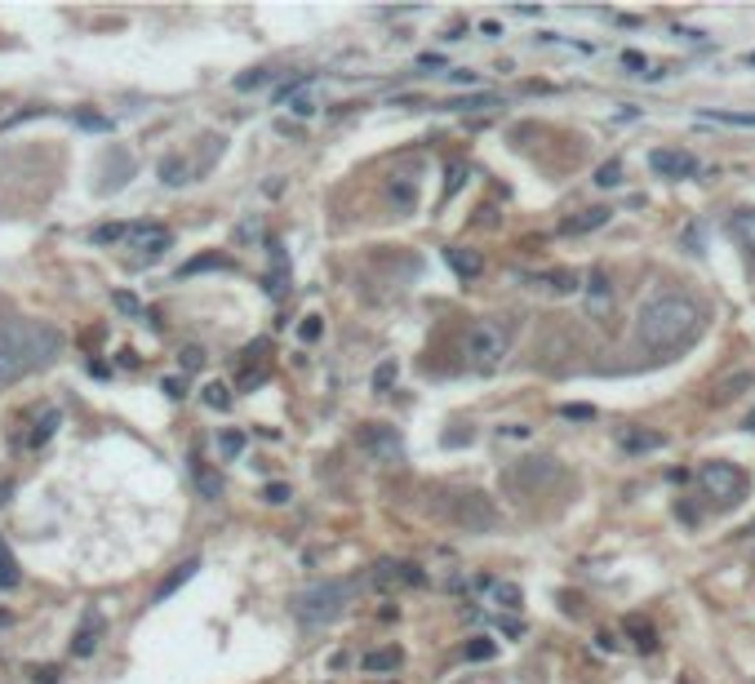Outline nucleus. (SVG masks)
<instances>
[{
  "label": "nucleus",
  "mask_w": 755,
  "mask_h": 684,
  "mask_svg": "<svg viewBox=\"0 0 755 684\" xmlns=\"http://www.w3.org/2000/svg\"><path fill=\"white\" fill-rule=\"evenodd\" d=\"M702 329V307L688 294H653L636 316V338L645 351H671L698 338Z\"/></svg>",
  "instance_id": "f257e3e1"
},
{
  "label": "nucleus",
  "mask_w": 755,
  "mask_h": 684,
  "mask_svg": "<svg viewBox=\"0 0 755 684\" xmlns=\"http://www.w3.org/2000/svg\"><path fill=\"white\" fill-rule=\"evenodd\" d=\"M63 351V334L40 320H0V387L45 369Z\"/></svg>",
  "instance_id": "f03ea898"
},
{
  "label": "nucleus",
  "mask_w": 755,
  "mask_h": 684,
  "mask_svg": "<svg viewBox=\"0 0 755 684\" xmlns=\"http://www.w3.org/2000/svg\"><path fill=\"white\" fill-rule=\"evenodd\" d=\"M351 600H356V582L329 578V582H311V586H303V591L289 600V609H294V617H298L303 627H325V622L343 617Z\"/></svg>",
  "instance_id": "7ed1b4c3"
},
{
  "label": "nucleus",
  "mask_w": 755,
  "mask_h": 684,
  "mask_svg": "<svg viewBox=\"0 0 755 684\" xmlns=\"http://www.w3.org/2000/svg\"><path fill=\"white\" fill-rule=\"evenodd\" d=\"M507 347H512V338H507V329H502L498 320H476V325L467 329V342H462L467 360H471L481 374H489L493 365H502Z\"/></svg>",
  "instance_id": "20e7f679"
},
{
  "label": "nucleus",
  "mask_w": 755,
  "mask_h": 684,
  "mask_svg": "<svg viewBox=\"0 0 755 684\" xmlns=\"http://www.w3.org/2000/svg\"><path fill=\"white\" fill-rule=\"evenodd\" d=\"M698 484H702V493H707L711 503H720V507H738L742 493H747V476H742L733 462H707V467L698 472Z\"/></svg>",
  "instance_id": "39448f33"
},
{
  "label": "nucleus",
  "mask_w": 755,
  "mask_h": 684,
  "mask_svg": "<svg viewBox=\"0 0 755 684\" xmlns=\"http://www.w3.org/2000/svg\"><path fill=\"white\" fill-rule=\"evenodd\" d=\"M453 520L467 524V534H489V529L498 524V512H493V503H489L484 493H458Z\"/></svg>",
  "instance_id": "423d86ee"
},
{
  "label": "nucleus",
  "mask_w": 755,
  "mask_h": 684,
  "mask_svg": "<svg viewBox=\"0 0 755 684\" xmlns=\"http://www.w3.org/2000/svg\"><path fill=\"white\" fill-rule=\"evenodd\" d=\"M360 449H365L374 462H400V458H405L400 431H396V427H382V422H374V427L360 431Z\"/></svg>",
  "instance_id": "0eeeda50"
},
{
  "label": "nucleus",
  "mask_w": 755,
  "mask_h": 684,
  "mask_svg": "<svg viewBox=\"0 0 755 684\" xmlns=\"http://www.w3.org/2000/svg\"><path fill=\"white\" fill-rule=\"evenodd\" d=\"M649 170L657 178H693L698 173V156L680 151V147H657V151H649Z\"/></svg>",
  "instance_id": "6e6552de"
},
{
  "label": "nucleus",
  "mask_w": 755,
  "mask_h": 684,
  "mask_svg": "<svg viewBox=\"0 0 755 684\" xmlns=\"http://www.w3.org/2000/svg\"><path fill=\"white\" fill-rule=\"evenodd\" d=\"M170 244H173L170 227H160V223H134L129 227V249H138L142 258H160Z\"/></svg>",
  "instance_id": "1a4fd4ad"
},
{
  "label": "nucleus",
  "mask_w": 755,
  "mask_h": 684,
  "mask_svg": "<svg viewBox=\"0 0 755 684\" xmlns=\"http://www.w3.org/2000/svg\"><path fill=\"white\" fill-rule=\"evenodd\" d=\"M583 289H586V316H591V320H600V316L614 311V285H609V275L600 272V267L586 275Z\"/></svg>",
  "instance_id": "9d476101"
},
{
  "label": "nucleus",
  "mask_w": 755,
  "mask_h": 684,
  "mask_svg": "<svg viewBox=\"0 0 755 684\" xmlns=\"http://www.w3.org/2000/svg\"><path fill=\"white\" fill-rule=\"evenodd\" d=\"M618 445L626 453H657V449H667V436L662 431H645V427H618Z\"/></svg>",
  "instance_id": "9b49d317"
},
{
  "label": "nucleus",
  "mask_w": 755,
  "mask_h": 684,
  "mask_svg": "<svg viewBox=\"0 0 755 684\" xmlns=\"http://www.w3.org/2000/svg\"><path fill=\"white\" fill-rule=\"evenodd\" d=\"M614 218V209H605V205H591V209H583L578 218H564L560 223V232L564 236H586V232H595V227H605Z\"/></svg>",
  "instance_id": "f8f14e48"
},
{
  "label": "nucleus",
  "mask_w": 755,
  "mask_h": 684,
  "mask_svg": "<svg viewBox=\"0 0 755 684\" xmlns=\"http://www.w3.org/2000/svg\"><path fill=\"white\" fill-rule=\"evenodd\" d=\"M445 258H449V267H453V275L458 280H476V275L484 272V258L476 254V249H462V244H449L445 249Z\"/></svg>",
  "instance_id": "ddd939ff"
},
{
  "label": "nucleus",
  "mask_w": 755,
  "mask_h": 684,
  "mask_svg": "<svg viewBox=\"0 0 755 684\" xmlns=\"http://www.w3.org/2000/svg\"><path fill=\"white\" fill-rule=\"evenodd\" d=\"M196 569H201V560H196V555H191V560H182V565L173 569L170 578H165V582H160V586H156L151 605H165V600H170V596H173V591H178V586H187V582L196 578Z\"/></svg>",
  "instance_id": "4468645a"
},
{
  "label": "nucleus",
  "mask_w": 755,
  "mask_h": 684,
  "mask_svg": "<svg viewBox=\"0 0 755 684\" xmlns=\"http://www.w3.org/2000/svg\"><path fill=\"white\" fill-rule=\"evenodd\" d=\"M387 196L396 201V209H400V213H409V209L418 205V182H413L409 173H391V182H387Z\"/></svg>",
  "instance_id": "2eb2a0df"
},
{
  "label": "nucleus",
  "mask_w": 755,
  "mask_h": 684,
  "mask_svg": "<svg viewBox=\"0 0 755 684\" xmlns=\"http://www.w3.org/2000/svg\"><path fill=\"white\" fill-rule=\"evenodd\" d=\"M191 480H196L201 498H209V503H218V498H222V476H218L213 467H205L201 458H191Z\"/></svg>",
  "instance_id": "dca6fc26"
},
{
  "label": "nucleus",
  "mask_w": 755,
  "mask_h": 684,
  "mask_svg": "<svg viewBox=\"0 0 755 684\" xmlns=\"http://www.w3.org/2000/svg\"><path fill=\"white\" fill-rule=\"evenodd\" d=\"M107 161H111V173H107L103 192H116V187H125V182L134 178V161H129L120 147H111V151H107Z\"/></svg>",
  "instance_id": "f3484780"
},
{
  "label": "nucleus",
  "mask_w": 755,
  "mask_h": 684,
  "mask_svg": "<svg viewBox=\"0 0 755 684\" xmlns=\"http://www.w3.org/2000/svg\"><path fill=\"white\" fill-rule=\"evenodd\" d=\"M236 263L227 258V254H201V258H191V263H182L178 275H201V272H232Z\"/></svg>",
  "instance_id": "a211bd4d"
},
{
  "label": "nucleus",
  "mask_w": 755,
  "mask_h": 684,
  "mask_svg": "<svg viewBox=\"0 0 755 684\" xmlns=\"http://www.w3.org/2000/svg\"><path fill=\"white\" fill-rule=\"evenodd\" d=\"M729 232H733V240H738L742 249L755 254V209H738V213L729 218Z\"/></svg>",
  "instance_id": "6ab92c4d"
},
{
  "label": "nucleus",
  "mask_w": 755,
  "mask_h": 684,
  "mask_svg": "<svg viewBox=\"0 0 755 684\" xmlns=\"http://www.w3.org/2000/svg\"><path fill=\"white\" fill-rule=\"evenodd\" d=\"M156 173H160V182H165V187H187V182H191V165H187L182 156H165Z\"/></svg>",
  "instance_id": "aec40b11"
},
{
  "label": "nucleus",
  "mask_w": 755,
  "mask_h": 684,
  "mask_svg": "<svg viewBox=\"0 0 755 684\" xmlns=\"http://www.w3.org/2000/svg\"><path fill=\"white\" fill-rule=\"evenodd\" d=\"M98 631H103V622H98V617H89V622L76 631V640H71V653H76V658H89V653L98 649Z\"/></svg>",
  "instance_id": "412c9836"
},
{
  "label": "nucleus",
  "mask_w": 755,
  "mask_h": 684,
  "mask_svg": "<svg viewBox=\"0 0 755 684\" xmlns=\"http://www.w3.org/2000/svg\"><path fill=\"white\" fill-rule=\"evenodd\" d=\"M71 120H76L80 130H89V134H111V130H116V120H111V116H103V111H85V107H76V111H71Z\"/></svg>",
  "instance_id": "4be33fe9"
},
{
  "label": "nucleus",
  "mask_w": 755,
  "mask_h": 684,
  "mask_svg": "<svg viewBox=\"0 0 755 684\" xmlns=\"http://www.w3.org/2000/svg\"><path fill=\"white\" fill-rule=\"evenodd\" d=\"M400 662H405V653H400V649H374V653H365V658H360V667H365V671H396Z\"/></svg>",
  "instance_id": "5701e85b"
},
{
  "label": "nucleus",
  "mask_w": 755,
  "mask_h": 684,
  "mask_svg": "<svg viewBox=\"0 0 755 684\" xmlns=\"http://www.w3.org/2000/svg\"><path fill=\"white\" fill-rule=\"evenodd\" d=\"M58 427H63V413H58V409H45V413H40V422H36V431L27 436V445L40 449L45 440H49V436H54V431H58Z\"/></svg>",
  "instance_id": "b1692460"
},
{
  "label": "nucleus",
  "mask_w": 755,
  "mask_h": 684,
  "mask_svg": "<svg viewBox=\"0 0 755 684\" xmlns=\"http://www.w3.org/2000/svg\"><path fill=\"white\" fill-rule=\"evenodd\" d=\"M201 400H205L209 409L227 413V409H232V387H227V382H205V391H201Z\"/></svg>",
  "instance_id": "393cba45"
},
{
  "label": "nucleus",
  "mask_w": 755,
  "mask_h": 684,
  "mask_svg": "<svg viewBox=\"0 0 755 684\" xmlns=\"http://www.w3.org/2000/svg\"><path fill=\"white\" fill-rule=\"evenodd\" d=\"M311 80H315V76H311V71H298V76H289V80H280V85H275V103H289V98H298V94H303V89H307Z\"/></svg>",
  "instance_id": "a878e982"
},
{
  "label": "nucleus",
  "mask_w": 755,
  "mask_h": 684,
  "mask_svg": "<svg viewBox=\"0 0 755 684\" xmlns=\"http://www.w3.org/2000/svg\"><path fill=\"white\" fill-rule=\"evenodd\" d=\"M18 582H23V574H18L14 555H9V547H5V538H0V591H14Z\"/></svg>",
  "instance_id": "bb28decb"
},
{
  "label": "nucleus",
  "mask_w": 755,
  "mask_h": 684,
  "mask_svg": "<svg viewBox=\"0 0 755 684\" xmlns=\"http://www.w3.org/2000/svg\"><path fill=\"white\" fill-rule=\"evenodd\" d=\"M272 80H275L272 67H253V71H244V76H236V89L249 94V89H263V85H272Z\"/></svg>",
  "instance_id": "cd10ccee"
},
{
  "label": "nucleus",
  "mask_w": 755,
  "mask_h": 684,
  "mask_svg": "<svg viewBox=\"0 0 755 684\" xmlns=\"http://www.w3.org/2000/svg\"><path fill=\"white\" fill-rule=\"evenodd\" d=\"M626 631L636 636V649H640V653H653V649H657V636H653V627H645L640 617H631V622H626Z\"/></svg>",
  "instance_id": "c85d7f7f"
},
{
  "label": "nucleus",
  "mask_w": 755,
  "mask_h": 684,
  "mask_svg": "<svg viewBox=\"0 0 755 684\" xmlns=\"http://www.w3.org/2000/svg\"><path fill=\"white\" fill-rule=\"evenodd\" d=\"M493 653H498V645H493L489 636H476V640H467V649H462V658H467V662H489Z\"/></svg>",
  "instance_id": "c756f323"
},
{
  "label": "nucleus",
  "mask_w": 755,
  "mask_h": 684,
  "mask_svg": "<svg viewBox=\"0 0 755 684\" xmlns=\"http://www.w3.org/2000/svg\"><path fill=\"white\" fill-rule=\"evenodd\" d=\"M116 240H129V227L125 223H103L94 232V244H116Z\"/></svg>",
  "instance_id": "7c9ffc66"
},
{
  "label": "nucleus",
  "mask_w": 755,
  "mask_h": 684,
  "mask_svg": "<svg viewBox=\"0 0 755 684\" xmlns=\"http://www.w3.org/2000/svg\"><path fill=\"white\" fill-rule=\"evenodd\" d=\"M178 365H182V374H196V369H205V351H201V347H182V351H178Z\"/></svg>",
  "instance_id": "2f4dec72"
},
{
  "label": "nucleus",
  "mask_w": 755,
  "mask_h": 684,
  "mask_svg": "<svg viewBox=\"0 0 755 684\" xmlns=\"http://www.w3.org/2000/svg\"><path fill=\"white\" fill-rule=\"evenodd\" d=\"M396 378H400V365H396V360H382V365L374 369V391H387Z\"/></svg>",
  "instance_id": "473e14b6"
},
{
  "label": "nucleus",
  "mask_w": 755,
  "mask_h": 684,
  "mask_svg": "<svg viewBox=\"0 0 755 684\" xmlns=\"http://www.w3.org/2000/svg\"><path fill=\"white\" fill-rule=\"evenodd\" d=\"M218 449H222V458H241L244 453V431H222V436H218Z\"/></svg>",
  "instance_id": "72a5a7b5"
},
{
  "label": "nucleus",
  "mask_w": 755,
  "mask_h": 684,
  "mask_svg": "<svg viewBox=\"0 0 755 684\" xmlns=\"http://www.w3.org/2000/svg\"><path fill=\"white\" fill-rule=\"evenodd\" d=\"M595 182H600V187H622V161H605V165L595 170Z\"/></svg>",
  "instance_id": "f704fd0d"
},
{
  "label": "nucleus",
  "mask_w": 755,
  "mask_h": 684,
  "mask_svg": "<svg viewBox=\"0 0 755 684\" xmlns=\"http://www.w3.org/2000/svg\"><path fill=\"white\" fill-rule=\"evenodd\" d=\"M493 600H498L502 609H520V586H512V582H498V586H493Z\"/></svg>",
  "instance_id": "c9c22d12"
},
{
  "label": "nucleus",
  "mask_w": 755,
  "mask_h": 684,
  "mask_svg": "<svg viewBox=\"0 0 755 684\" xmlns=\"http://www.w3.org/2000/svg\"><path fill=\"white\" fill-rule=\"evenodd\" d=\"M702 120H720V125H755V116H747V111H702Z\"/></svg>",
  "instance_id": "e433bc0d"
},
{
  "label": "nucleus",
  "mask_w": 755,
  "mask_h": 684,
  "mask_svg": "<svg viewBox=\"0 0 755 684\" xmlns=\"http://www.w3.org/2000/svg\"><path fill=\"white\" fill-rule=\"evenodd\" d=\"M111 303H116V311H125V316H142V303H138L129 289H116V294H111Z\"/></svg>",
  "instance_id": "4c0bfd02"
},
{
  "label": "nucleus",
  "mask_w": 755,
  "mask_h": 684,
  "mask_svg": "<svg viewBox=\"0 0 755 684\" xmlns=\"http://www.w3.org/2000/svg\"><path fill=\"white\" fill-rule=\"evenodd\" d=\"M289 498H294V489H289V484H280V480H275V484H267V489H263V503H272V507H284V503H289Z\"/></svg>",
  "instance_id": "58836bf2"
},
{
  "label": "nucleus",
  "mask_w": 755,
  "mask_h": 684,
  "mask_svg": "<svg viewBox=\"0 0 755 684\" xmlns=\"http://www.w3.org/2000/svg\"><path fill=\"white\" fill-rule=\"evenodd\" d=\"M320 329H325V325H320V316H303V325H298V338H303V342H315V338H320Z\"/></svg>",
  "instance_id": "ea45409f"
},
{
  "label": "nucleus",
  "mask_w": 755,
  "mask_h": 684,
  "mask_svg": "<svg viewBox=\"0 0 755 684\" xmlns=\"http://www.w3.org/2000/svg\"><path fill=\"white\" fill-rule=\"evenodd\" d=\"M622 63H626V67H636V76H649V58H645V54H636V49H626V54H622Z\"/></svg>",
  "instance_id": "a19ab883"
},
{
  "label": "nucleus",
  "mask_w": 755,
  "mask_h": 684,
  "mask_svg": "<svg viewBox=\"0 0 755 684\" xmlns=\"http://www.w3.org/2000/svg\"><path fill=\"white\" fill-rule=\"evenodd\" d=\"M289 111L307 120V116H315V98H307V94H298V98H289Z\"/></svg>",
  "instance_id": "79ce46f5"
},
{
  "label": "nucleus",
  "mask_w": 755,
  "mask_h": 684,
  "mask_svg": "<svg viewBox=\"0 0 755 684\" xmlns=\"http://www.w3.org/2000/svg\"><path fill=\"white\" fill-rule=\"evenodd\" d=\"M742 387H751V374H738L733 382H724V387H720V400H733Z\"/></svg>",
  "instance_id": "37998d69"
},
{
  "label": "nucleus",
  "mask_w": 755,
  "mask_h": 684,
  "mask_svg": "<svg viewBox=\"0 0 755 684\" xmlns=\"http://www.w3.org/2000/svg\"><path fill=\"white\" fill-rule=\"evenodd\" d=\"M160 391H165L170 400H182V396H187V382H182V378H165V382H160Z\"/></svg>",
  "instance_id": "c03bdc74"
},
{
  "label": "nucleus",
  "mask_w": 755,
  "mask_h": 684,
  "mask_svg": "<svg viewBox=\"0 0 755 684\" xmlns=\"http://www.w3.org/2000/svg\"><path fill=\"white\" fill-rule=\"evenodd\" d=\"M445 107H462V111H481V107H498V98H489V94H481V98H462V103H445Z\"/></svg>",
  "instance_id": "a18cd8bd"
},
{
  "label": "nucleus",
  "mask_w": 755,
  "mask_h": 684,
  "mask_svg": "<svg viewBox=\"0 0 755 684\" xmlns=\"http://www.w3.org/2000/svg\"><path fill=\"white\" fill-rule=\"evenodd\" d=\"M462 178H467V165H453V170H449V182H445V201H449V196H453V192H458V187H462Z\"/></svg>",
  "instance_id": "49530a36"
},
{
  "label": "nucleus",
  "mask_w": 755,
  "mask_h": 684,
  "mask_svg": "<svg viewBox=\"0 0 755 684\" xmlns=\"http://www.w3.org/2000/svg\"><path fill=\"white\" fill-rule=\"evenodd\" d=\"M564 418H578V422H586V418H595V409H591V405H564Z\"/></svg>",
  "instance_id": "de8ad7c7"
},
{
  "label": "nucleus",
  "mask_w": 755,
  "mask_h": 684,
  "mask_svg": "<svg viewBox=\"0 0 755 684\" xmlns=\"http://www.w3.org/2000/svg\"><path fill=\"white\" fill-rule=\"evenodd\" d=\"M449 80H453V85H476V80H481V76H476V71H449Z\"/></svg>",
  "instance_id": "09e8293b"
},
{
  "label": "nucleus",
  "mask_w": 755,
  "mask_h": 684,
  "mask_svg": "<svg viewBox=\"0 0 755 684\" xmlns=\"http://www.w3.org/2000/svg\"><path fill=\"white\" fill-rule=\"evenodd\" d=\"M498 431L512 436V440H529V427H520V422H515V427H498Z\"/></svg>",
  "instance_id": "8fccbe9b"
},
{
  "label": "nucleus",
  "mask_w": 755,
  "mask_h": 684,
  "mask_svg": "<svg viewBox=\"0 0 755 684\" xmlns=\"http://www.w3.org/2000/svg\"><path fill=\"white\" fill-rule=\"evenodd\" d=\"M595 645H600V649H618V636H609V631H600V636H595Z\"/></svg>",
  "instance_id": "3c124183"
},
{
  "label": "nucleus",
  "mask_w": 755,
  "mask_h": 684,
  "mask_svg": "<svg viewBox=\"0 0 755 684\" xmlns=\"http://www.w3.org/2000/svg\"><path fill=\"white\" fill-rule=\"evenodd\" d=\"M116 365H120V369H138V356H134V351H120V356H116Z\"/></svg>",
  "instance_id": "603ef678"
},
{
  "label": "nucleus",
  "mask_w": 755,
  "mask_h": 684,
  "mask_svg": "<svg viewBox=\"0 0 755 684\" xmlns=\"http://www.w3.org/2000/svg\"><path fill=\"white\" fill-rule=\"evenodd\" d=\"M498 627H502L507 636H520V622H515V617H498Z\"/></svg>",
  "instance_id": "864d4df0"
},
{
  "label": "nucleus",
  "mask_w": 755,
  "mask_h": 684,
  "mask_svg": "<svg viewBox=\"0 0 755 684\" xmlns=\"http://www.w3.org/2000/svg\"><path fill=\"white\" fill-rule=\"evenodd\" d=\"M667 480H671V484H685L688 472H685V467H671V472H667Z\"/></svg>",
  "instance_id": "5fc2aeb1"
},
{
  "label": "nucleus",
  "mask_w": 755,
  "mask_h": 684,
  "mask_svg": "<svg viewBox=\"0 0 755 684\" xmlns=\"http://www.w3.org/2000/svg\"><path fill=\"white\" fill-rule=\"evenodd\" d=\"M676 36H685V40H693V45L702 40V32H693V27H676Z\"/></svg>",
  "instance_id": "6e6d98bb"
},
{
  "label": "nucleus",
  "mask_w": 755,
  "mask_h": 684,
  "mask_svg": "<svg viewBox=\"0 0 755 684\" xmlns=\"http://www.w3.org/2000/svg\"><path fill=\"white\" fill-rule=\"evenodd\" d=\"M9 493H14V484H9V480H5V484H0V507H5V503H9Z\"/></svg>",
  "instance_id": "4d7b16f0"
},
{
  "label": "nucleus",
  "mask_w": 755,
  "mask_h": 684,
  "mask_svg": "<svg viewBox=\"0 0 755 684\" xmlns=\"http://www.w3.org/2000/svg\"><path fill=\"white\" fill-rule=\"evenodd\" d=\"M747 427H751V431H755V409H751V418H747Z\"/></svg>",
  "instance_id": "13d9d810"
},
{
  "label": "nucleus",
  "mask_w": 755,
  "mask_h": 684,
  "mask_svg": "<svg viewBox=\"0 0 755 684\" xmlns=\"http://www.w3.org/2000/svg\"><path fill=\"white\" fill-rule=\"evenodd\" d=\"M747 63H751V67H755V54H747Z\"/></svg>",
  "instance_id": "bf43d9fd"
}]
</instances>
